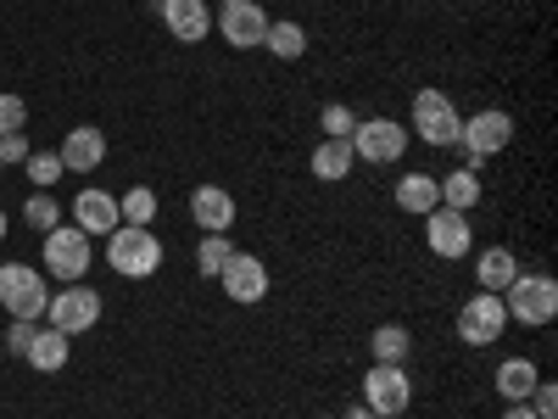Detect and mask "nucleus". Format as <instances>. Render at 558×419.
Masks as SVG:
<instances>
[{
    "instance_id": "25",
    "label": "nucleus",
    "mask_w": 558,
    "mask_h": 419,
    "mask_svg": "<svg viewBox=\"0 0 558 419\" xmlns=\"http://www.w3.org/2000/svg\"><path fill=\"white\" fill-rule=\"evenodd\" d=\"M368 352H375V363H408V352H413L408 324H380V331L368 336Z\"/></svg>"
},
{
    "instance_id": "31",
    "label": "nucleus",
    "mask_w": 558,
    "mask_h": 419,
    "mask_svg": "<svg viewBox=\"0 0 558 419\" xmlns=\"http://www.w3.org/2000/svg\"><path fill=\"white\" fill-rule=\"evenodd\" d=\"M28 123V101L23 96H0V134H17Z\"/></svg>"
},
{
    "instance_id": "14",
    "label": "nucleus",
    "mask_w": 558,
    "mask_h": 419,
    "mask_svg": "<svg viewBox=\"0 0 558 419\" xmlns=\"http://www.w3.org/2000/svg\"><path fill=\"white\" fill-rule=\"evenodd\" d=\"M191 218H196L202 236H229L241 213H235V196H229L223 184H196L191 191Z\"/></svg>"
},
{
    "instance_id": "18",
    "label": "nucleus",
    "mask_w": 558,
    "mask_h": 419,
    "mask_svg": "<svg viewBox=\"0 0 558 419\" xmlns=\"http://www.w3.org/2000/svg\"><path fill=\"white\" fill-rule=\"evenodd\" d=\"M514 274H520V258L508 252V247H481V258H475V291H508L514 286Z\"/></svg>"
},
{
    "instance_id": "8",
    "label": "nucleus",
    "mask_w": 558,
    "mask_h": 419,
    "mask_svg": "<svg viewBox=\"0 0 558 419\" xmlns=\"http://www.w3.org/2000/svg\"><path fill=\"white\" fill-rule=\"evenodd\" d=\"M101 302H107V297H101L96 286L73 279L62 297H51L45 319H51V331H62V336H84V331H96V324H101Z\"/></svg>"
},
{
    "instance_id": "12",
    "label": "nucleus",
    "mask_w": 558,
    "mask_h": 419,
    "mask_svg": "<svg viewBox=\"0 0 558 419\" xmlns=\"http://www.w3.org/2000/svg\"><path fill=\"white\" fill-rule=\"evenodd\" d=\"M425 247H430L441 263L470 258V252H475V229H470V213L430 207V213H425Z\"/></svg>"
},
{
    "instance_id": "17",
    "label": "nucleus",
    "mask_w": 558,
    "mask_h": 419,
    "mask_svg": "<svg viewBox=\"0 0 558 419\" xmlns=\"http://www.w3.org/2000/svg\"><path fill=\"white\" fill-rule=\"evenodd\" d=\"M57 157H62L68 173H96L101 157H107V134H101L96 123H78V129H68V140L57 146Z\"/></svg>"
},
{
    "instance_id": "34",
    "label": "nucleus",
    "mask_w": 558,
    "mask_h": 419,
    "mask_svg": "<svg viewBox=\"0 0 558 419\" xmlns=\"http://www.w3.org/2000/svg\"><path fill=\"white\" fill-rule=\"evenodd\" d=\"M28 342H34V319H12V331H7V347L23 358L28 352Z\"/></svg>"
},
{
    "instance_id": "20",
    "label": "nucleus",
    "mask_w": 558,
    "mask_h": 419,
    "mask_svg": "<svg viewBox=\"0 0 558 419\" xmlns=\"http://www.w3.org/2000/svg\"><path fill=\"white\" fill-rule=\"evenodd\" d=\"M23 358L39 369V375H62L68 358H73V336H62V331H34V342H28Z\"/></svg>"
},
{
    "instance_id": "15",
    "label": "nucleus",
    "mask_w": 558,
    "mask_h": 419,
    "mask_svg": "<svg viewBox=\"0 0 558 419\" xmlns=\"http://www.w3.org/2000/svg\"><path fill=\"white\" fill-rule=\"evenodd\" d=\"M157 17L168 23V34L179 45H196L213 34V7L207 0H157Z\"/></svg>"
},
{
    "instance_id": "32",
    "label": "nucleus",
    "mask_w": 558,
    "mask_h": 419,
    "mask_svg": "<svg viewBox=\"0 0 558 419\" xmlns=\"http://www.w3.org/2000/svg\"><path fill=\"white\" fill-rule=\"evenodd\" d=\"M525 403H531L536 419H558V386H553V381H536V392H531Z\"/></svg>"
},
{
    "instance_id": "33",
    "label": "nucleus",
    "mask_w": 558,
    "mask_h": 419,
    "mask_svg": "<svg viewBox=\"0 0 558 419\" xmlns=\"http://www.w3.org/2000/svg\"><path fill=\"white\" fill-rule=\"evenodd\" d=\"M0 163H28V140H23V129H17V134H0Z\"/></svg>"
},
{
    "instance_id": "30",
    "label": "nucleus",
    "mask_w": 558,
    "mask_h": 419,
    "mask_svg": "<svg viewBox=\"0 0 558 419\" xmlns=\"http://www.w3.org/2000/svg\"><path fill=\"white\" fill-rule=\"evenodd\" d=\"M318 129H324V140H352L357 112H352V107H341V101H330V107L318 112Z\"/></svg>"
},
{
    "instance_id": "11",
    "label": "nucleus",
    "mask_w": 558,
    "mask_h": 419,
    "mask_svg": "<svg viewBox=\"0 0 558 419\" xmlns=\"http://www.w3.org/2000/svg\"><path fill=\"white\" fill-rule=\"evenodd\" d=\"M218 286H223V297L229 302H241V308H257L263 297H268V263L257 258V252H229V263L218 268Z\"/></svg>"
},
{
    "instance_id": "28",
    "label": "nucleus",
    "mask_w": 558,
    "mask_h": 419,
    "mask_svg": "<svg viewBox=\"0 0 558 419\" xmlns=\"http://www.w3.org/2000/svg\"><path fill=\"white\" fill-rule=\"evenodd\" d=\"M229 252H235V241H229V236H202L196 241V274H218L223 263H229Z\"/></svg>"
},
{
    "instance_id": "21",
    "label": "nucleus",
    "mask_w": 558,
    "mask_h": 419,
    "mask_svg": "<svg viewBox=\"0 0 558 419\" xmlns=\"http://www.w3.org/2000/svg\"><path fill=\"white\" fill-rule=\"evenodd\" d=\"M352 168H357V157H352V140H318V146H313V179H324V184H341Z\"/></svg>"
},
{
    "instance_id": "22",
    "label": "nucleus",
    "mask_w": 558,
    "mask_h": 419,
    "mask_svg": "<svg viewBox=\"0 0 558 419\" xmlns=\"http://www.w3.org/2000/svg\"><path fill=\"white\" fill-rule=\"evenodd\" d=\"M536 381H542V369H536L531 358H502V363H497V392H502V403H525V397L536 392Z\"/></svg>"
},
{
    "instance_id": "1",
    "label": "nucleus",
    "mask_w": 558,
    "mask_h": 419,
    "mask_svg": "<svg viewBox=\"0 0 558 419\" xmlns=\"http://www.w3.org/2000/svg\"><path fill=\"white\" fill-rule=\"evenodd\" d=\"M107 263L118 279H151L162 268V241L151 229H134V224H118L107 236Z\"/></svg>"
},
{
    "instance_id": "5",
    "label": "nucleus",
    "mask_w": 558,
    "mask_h": 419,
    "mask_svg": "<svg viewBox=\"0 0 558 419\" xmlns=\"http://www.w3.org/2000/svg\"><path fill=\"white\" fill-rule=\"evenodd\" d=\"M0 308L12 319H39L51 308V291H45V274L34 263H0Z\"/></svg>"
},
{
    "instance_id": "9",
    "label": "nucleus",
    "mask_w": 558,
    "mask_h": 419,
    "mask_svg": "<svg viewBox=\"0 0 558 419\" xmlns=\"http://www.w3.org/2000/svg\"><path fill=\"white\" fill-rule=\"evenodd\" d=\"M408 403H413L408 363H368V375H363V408L397 419V414H408Z\"/></svg>"
},
{
    "instance_id": "7",
    "label": "nucleus",
    "mask_w": 558,
    "mask_h": 419,
    "mask_svg": "<svg viewBox=\"0 0 558 419\" xmlns=\"http://www.w3.org/2000/svg\"><path fill=\"white\" fill-rule=\"evenodd\" d=\"M458 146L470 152V163H486V157H497V152L514 146V118H508L502 107H481L475 118H463Z\"/></svg>"
},
{
    "instance_id": "3",
    "label": "nucleus",
    "mask_w": 558,
    "mask_h": 419,
    "mask_svg": "<svg viewBox=\"0 0 558 419\" xmlns=\"http://www.w3.org/2000/svg\"><path fill=\"white\" fill-rule=\"evenodd\" d=\"M408 123H413L408 134H418V140H425V146H436V152L458 146V129H463V118H458V107H452L447 89H418Z\"/></svg>"
},
{
    "instance_id": "36",
    "label": "nucleus",
    "mask_w": 558,
    "mask_h": 419,
    "mask_svg": "<svg viewBox=\"0 0 558 419\" xmlns=\"http://www.w3.org/2000/svg\"><path fill=\"white\" fill-rule=\"evenodd\" d=\"M347 419H386V414H375V408H363V403H357V408H352Z\"/></svg>"
},
{
    "instance_id": "16",
    "label": "nucleus",
    "mask_w": 558,
    "mask_h": 419,
    "mask_svg": "<svg viewBox=\"0 0 558 419\" xmlns=\"http://www.w3.org/2000/svg\"><path fill=\"white\" fill-rule=\"evenodd\" d=\"M68 213H73V224L84 229L89 241H96V236H112V229L123 224L118 196H112V191H96V184H89V191H78V202H73Z\"/></svg>"
},
{
    "instance_id": "23",
    "label": "nucleus",
    "mask_w": 558,
    "mask_h": 419,
    "mask_svg": "<svg viewBox=\"0 0 558 419\" xmlns=\"http://www.w3.org/2000/svg\"><path fill=\"white\" fill-rule=\"evenodd\" d=\"M397 207H402V213H418V218H425L430 207H441L436 173H402V179H397Z\"/></svg>"
},
{
    "instance_id": "39",
    "label": "nucleus",
    "mask_w": 558,
    "mask_h": 419,
    "mask_svg": "<svg viewBox=\"0 0 558 419\" xmlns=\"http://www.w3.org/2000/svg\"><path fill=\"white\" fill-rule=\"evenodd\" d=\"M0 168H7V163H0Z\"/></svg>"
},
{
    "instance_id": "13",
    "label": "nucleus",
    "mask_w": 558,
    "mask_h": 419,
    "mask_svg": "<svg viewBox=\"0 0 558 419\" xmlns=\"http://www.w3.org/2000/svg\"><path fill=\"white\" fill-rule=\"evenodd\" d=\"M268 23L274 17L257 7V0H223L218 7V34H223V45H235V51H257Z\"/></svg>"
},
{
    "instance_id": "2",
    "label": "nucleus",
    "mask_w": 558,
    "mask_h": 419,
    "mask_svg": "<svg viewBox=\"0 0 558 419\" xmlns=\"http://www.w3.org/2000/svg\"><path fill=\"white\" fill-rule=\"evenodd\" d=\"M502 308H508V324H553L558 319V279L553 274H514V286L502 291Z\"/></svg>"
},
{
    "instance_id": "27",
    "label": "nucleus",
    "mask_w": 558,
    "mask_h": 419,
    "mask_svg": "<svg viewBox=\"0 0 558 419\" xmlns=\"http://www.w3.org/2000/svg\"><path fill=\"white\" fill-rule=\"evenodd\" d=\"M23 218H28V229H39V236H51V229L62 224V207H57V196H51V191H28Z\"/></svg>"
},
{
    "instance_id": "29",
    "label": "nucleus",
    "mask_w": 558,
    "mask_h": 419,
    "mask_svg": "<svg viewBox=\"0 0 558 419\" xmlns=\"http://www.w3.org/2000/svg\"><path fill=\"white\" fill-rule=\"evenodd\" d=\"M23 168H28V179H34V191H51V184L68 173L57 152H28V163H23Z\"/></svg>"
},
{
    "instance_id": "26",
    "label": "nucleus",
    "mask_w": 558,
    "mask_h": 419,
    "mask_svg": "<svg viewBox=\"0 0 558 419\" xmlns=\"http://www.w3.org/2000/svg\"><path fill=\"white\" fill-rule=\"evenodd\" d=\"M118 213H123V224H134V229H151V218H157V191H151V184H134V191H123Z\"/></svg>"
},
{
    "instance_id": "10",
    "label": "nucleus",
    "mask_w": 558,
    "mask_h": 419,
    "mask_svg": "<svg viewBox=\"0 0 558 419\" xmlns=\"http://www.w3.org/2000/svg\"><path fill=\"white\" fill-rule=\"evenodd\" d=\"M89 263H96V252H89V236L78 224H57L51 236H45V268H51L57 279H84L89 274Z\"/></svg>"
},
{
    "instance_id": "4",
    "label": "nucleus",
    "mask_w": 558,
    "mask_h": 419,
    "mask_svg": "<svg viewBox=\"0 0 558 419\" xmlns=\"http://www.w3.org/2000/svg\"><path fill=\"white\" fill-rule=\"evenodd\" d=\"M408 123H397V118H357V129H352V157L357 163H375V168H391V163H402V152H408Z\"/></svg>"
},
{
    "instance_id": "37",
    "label": "nucleus",
    "mask_w": 558,
    "mask_h": 419,
    "mask_svg": "<svg viewBox=\"0 0 558 419\" xmlns=\"http://www.w3.org/2000/svg\"><path fill=\"white\" fill-rule=\"evenodd\" d=\"M7 229H12V218H7V207H0V241H7Z\"/></svg>"
},
{
    "instance_id": "6",
    "label": "nucleus",
    "mask_w": 558,
    "mask_h": 419,
    "mask_svg": "<svg viewBox=\"0 0 558 419\" xmlns=\"http://www.w3.org/2000/svg\"><path fill=\"white\" fill-rule=\"evenodd\" d=\"M502 331H508V308H502L497 291H475L458 308V342L463 347H497Z\"/></svg>"
},
{
    "instance_id": "38",
    "label": "nucleus",
    "mask_w": 558,
    "mask_h": 419,
    "mask_svg": "<svg viewBox=\"0 0 558 419\" xmlns=\"http://www.w3.org/2000/svg\"><path fill=\"white\" fill-rule=\"evenodd\" d=\"M318 419H336V414H318Z\"/></svg>"
},
{
    "instance_id": "24",
    "label": "nucleus",
    "mask_w": 558,
    "mask_h": 419,
    "mask_svg": "<svg viewBox=\"0 0 558 419\" xmlns=\"http://www.w3.org/2000/svg\"><path fill=\"white\" fill-rule=\"evenodd\" d=\"M263 51H274L279 62H302V57H307V28H302V23H291V17L268 23V34H263Z\"/></svg>"
},
{
    "instance_id": "35",
    "label": "nucleus",
    "mask_w": 558,
    "mask_h": 419,
    "mask_svg": "<svg viewBox=\"0 0 558 419\" xmlns=\"http://www.w3.org/2000/svg\"><path fill=\"white\" fill-rule=\"evenodd\" d=\"M502 419H536V414H531V403H508V414H502Z\"/></svg>"
},
{
    "instance_id": "19",
    "label": "nucleus",
    "mask_w": 558,
    "mask_h": 419,
    "mask_svg": "<svg viewBox=\"0 0 558 419\" xmlns=\"http://www.w3.org/2000/svg\"><path fill=\"white\" fill-rule=\"evenodd\" d=\"M436 191H441V207H452V213H470V207L481 202V163H463V168H452L447 179H436Z\"/></svg>"
}]
</instances>
